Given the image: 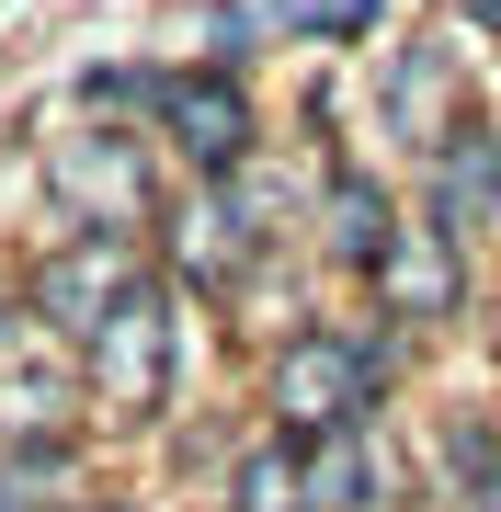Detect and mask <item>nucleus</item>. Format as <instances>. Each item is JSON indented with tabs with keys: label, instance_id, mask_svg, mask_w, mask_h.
Instances as JSON below:
<instances>
[{
	"label": "nucleus",
	"instance_id": "f257e3e1",
	"mask_svg": "<svg viewBox=\"0 0 501 512\" xmlns=\"http://www.w3.org/2000/svg\"><path fill=\"white\" fill-rule=\"evenodd\" d=\"M376 376H388V342H365V330H297L274 365V421L285 433H365L376 410Z\"/></svg>",
	"mask_w": 501,
	"mask_h": 512
},
{
	"label": "nucleus",
	"instance_id": "f03ea898",
	"mask_svg": "<svg viewBox=\"0 0 501 512\" xmlns=\"http://www.w3.org/2000/svg\"><path fill=\"white\" fill-rule=\"evenodd\" d=\"M149 296V274H137V239H114V228H80L69 251L35 274V319L46 330H69V342H103L114 319Z\"/></svg>",
	"mask_w": 501,
	"mask_h": 512
},
{
	"label": "nucleus",
	"instance_id": "7ed1b4c3",
	"mask_svg": "<svg viewBox=\"0 0 501 512\" xmlns=\"http://www.w3.org/2000/svg\"><path fill=\"white\" fill-rule=\"evenodd\" d=\"M160 126L183 137L194 171H240V148H251V103H240V80L183 69V80H160Z\"/></svg>",
	"mask_w": 501,
	"mask_h": 512
},
{
	"label": "nucleus",
	"instance_id": "20e7f679",
	"mask_svg": "<svg viewBox=\"0 0 501 512\" xmlns=\"http://www.w3.org/2000/svg\"><path fill=\"white\" fill-rule=\"evenodd\" d=\"M57 194H69V205H103V228L114 239H126V217H137V205H149V183H137V148L126 137H57Z\"/></svg>",
	"mask_w": 501,
	"mask_h": 512
},
{
	"label": "nucleus",
	"instance_id": "39448f33",
	"mask_svg": "<svg viewBox=\"0 0 501 512\" xmlns=\"http://www.w3.org/2000/svg\"><path fill=\"white\" fill-rule=\"evenodd\" d=\"M160 365H171V319H160V296H137V308L92 342V376H103L114 410H149L160 399Z\"/></svg>",
	"mask_w": 501,
	"mask_h": 512
},
{
	"label": "nucleus",
	"instance_id": "423d86ee",
	"mask_svg": "<svg viewBox=\"0 0 501 512\" xmlns=\"http://www.w3.org/2000/svg\"><path fill=\"white\" fill-rule=\"evenodd\" d=\"M376 296L399 319H445L456 308V228H399V251L376 262Z\"/></svg>",
	"mask_w": 501,
	"mask_h": 512
},
{
	"label": "nucleus",
	"instance_id": "0eeeda50",
	"mask_svg": "<svg viewBox=\"0 0 501 512\" xmlns=\"http://www.w3.org/2000/svg\"><path fill=\"white\" fill-rule=\"evenodd\" d=\"M331 251H342V262H365V274L399 251V217H388V194H376L365 171H331Z\"/></svg>",
	"mask_w": 501,
	"mask_h": 512
},
{
	"label": "nucleus",
	"instance_id": "6e6552de",
	"mask_svg": "<svg viewBox=\"0 0 501 512\" xmlns=\"http://www.w3.org/2000/svg\"><path fill=\"white\" fill-rule=\"evenodd\" d=\"M228 512H308V456L285 433H262L240 456V478H228Z\"/></svg>",
	"mask_w": 501,
	"mask_h": 512
},
{
	"label": "nucleus",
	"instance_id": "1a4fd4ad",
	"mask_svg": "<svg viewBox=\"0 0 501 512\" xmlns=\"http://www.w3.org/2000/svg\"><path fill=\"white\" fill-rule=\"evenodd\" d=\"M240 251H251V239H240V205H228V194H194V205H183V262H194L205 285H228Z\"/></svg>",
	"mask_w": 501,
	"mask_h": 512
},
{
	"label": "nucleus",
	"instance_id": "9d476101",
	"mask_svg": "<svg viewBox=\"0 0 501 512\" xmlns=\"http://www.w3.org/2000/svg\"><path fill=\"white\" fill-rule=\"evenodd\" d=\"M365 490H376V456H365V433H331V444L308 456V512H353Z\"/></svg>",
	"mask_w": 501,
	"mask_h": 512
},
{
	"label": "nucleus",
	"instance_id": "9b49d317",
	"mask_svg": "<svg viewBox=\"0 0 501 512\" xmlns=\"http://www.w3.org/2000/svg\"><path fill=\"white\" fill-rule=\"evenodd\" d=\"M376 23V0H285V35H353Z\"/></svg>",
	"mask_w": 501,
	"mask_h": 512
},
{
	"label": "nucleus",
	"instance_id": "f8f14e48",
	"mask_svg": "<svg viewBox=\"0 0 501 512\" xmlns=\"http://www.w3.org/2000/svg\"><path fill=\"white\" fill-rule=\"evenodd\" d=\"M46 478H57V456H23V467H0V512H46Z\"/></svg>",
	"mask_w": 501,
	"mask_h": 512
},
{
	"label": "nucleus",
	"instance_id": "ddd939ff",
	"mask_svg": "<svg viewBox=\"0 0 501 512\" xmlns=\"http://www.w3.org/2000/svg\"><path fill=\"white\" fill-rule=\"evenodd\" d=\"M479 512H501V456H490V467H479Z\"/></svg>",
	"mask_w": 501,
	"mask_h": 512
}]
</instances>
